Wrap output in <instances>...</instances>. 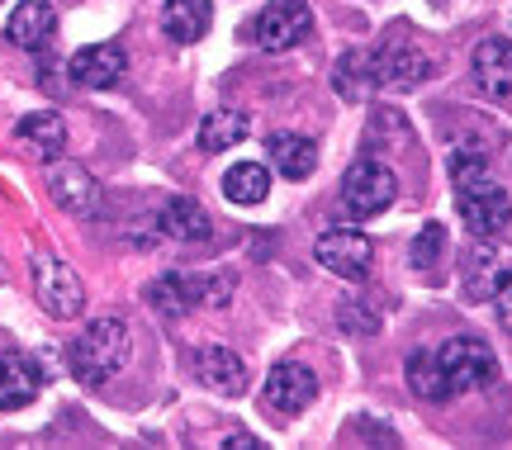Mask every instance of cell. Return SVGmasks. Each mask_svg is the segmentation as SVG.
<instances>
[{"label": "cell", "instance_id": "83f0119b", "mask_svg": "<svg viewBox=\"0 0 512 450\" xmlns=\"http://www.w3.org/2000/svg\"><path fill=\"white\" fill-rule=\"evenodd\" d=\"M494 304L503 308V327H512V289H508V294H498Z\"/></svg>", "mask_w": 512, "mask_h": 450}, {"label": "cell", "instance_id": "7c38bea8", "mask_svg": "<svg viewBox=\"0 0 512 450\" xmlns=\"http://www.w3.org/2000/svg\"><path fill=\"white\" fill-rule=\"evenodd\" d=\"M475 81L494 105L512 109V43L508 38H484L475 48Z\"/></svg>", "mask_w": 512, "mask_h": 450}, {"label": "cell", "instance_id": "30bf717a", "mask_svg": "<svg viewBox=\"0 0 512 450\" xmlns=\"http://www.w3.org/2000/svg\"><path fill=\"white\" fill-rule=\"evenodd\" d=\"M261 398H266L271 413L299 417L318 398V375H313L309 365H299V360H275L266 384H261Z\"/></svg>", "mask_w": 512, "mask_h": 450}, {"label": "cell", "instance_id": "5b68a950", "mask_svg": "<svg viewBox=\"0 0 512 450\" xmlns=\"http://www.w3.org/2000/svg\"><path fill=\"white\" fill-rule=\"evenodd\" d=\"M370 67H375V86H394V90H408V86H422L432 76V57L422 48L413 34H389L384 48L370 53Z\"/></svg>", "mask_w": 512, "mask_h": 450}, {"label": "cell", "instance_id": "cb8c5ba5", "mask_svg": "<svg viewBox=\"0 0 512 450\" xmlns=\"http://www.w3.org/2000/svg\"><path fill=\"white\" fill-rule=\"evenodd\" d=\"M408 384H413V394L422 403H441V398H451V384L441 375V360L432 346H418L413 356H408Z\"/></svg>", "mask_w": 512, "mask_h": 450}, {"label": "cell", "instance_id": "4fadbf2b", "mask_svg": "<svg viewBox=\"0 0 512 450\" xmlns=\"http://www.w3.org/2000/svg\"><path fill=\"white\" fill-rule=\"evenodd\" d=\"M195 379L204 389H214V394H228V398L247 394V365L228 346H200L195 351Z\"/></svg>", "mask_w": 512, "mask_h": 450}, {"label": "cell", "instance_id": "d6986e66", "mask_svg": "<svg viewBox=\"0 0 512 450\" xmlns=\"http://www.w3.org/2000/svg\"><path fill=\"white\" fill-rule=\"evenodd\" d=\"M48 190L62 209H72V214H91L95 204H100V185L91 180V171H81V166L62 162L48 171Z\"/></svg>", "mask_w": 512, "mask_h": 450}, {"label": "cell", "instance_id": "52a82bcc", "mask_svg": "<svg viewBox=\"0 0 512 450\" xmlns=\"http://www.w3.org/2000/svg\"><path fill=\"white\" fill-rule=\"evenodd\" d=\"M394 199H399V180L380 162H356L347 171V180H342V204H347L351 218H375Z\"/></svg>", "mask_w": 512, "mask_h": 450}, {"label": "cell", "instance_id": "603a6c76", "mask_svg": "<svg viewBox=\"0 0 512 450\" xmlns=\"http://www.w3.org/2000/svg\"><path fill=\"white\" fill-rule=\"evenodd\" d=\"M247 133H252V119L242 109H214V114H204V124H200V147L204 152H228Z\"/></svg>", "mask_w": 512, "mask_h": 450}, {"label": "cell", "instance_id": "44dd1931", "mask_svg": "<svg viewBox=\"0 0 512 450\" xmlns=\"http://www.w3.org/2000/svg\"><path fill=\"white\" fill-rule=\"evenodd\" d=\"M271 195V171L261 162H233L223 171V199L238 204V209H252Z\"/></svg>", "mask_w": 512, "mask_h": 450}, {"label": "cell", "instance_id": "277c9868", "mask_svg": "<svg viewBox=\"0 0 512 450\" xmlns=\"http://www.w3.org/2000/svg\"><path fill=\"white\" fill-rule=\"evenodd\" d=\"M34 289H38V304L53 313L57 323H67V318H81V308H86V289H81V275H76L62 256L53 252H38L34 256Z\"/></svg>", "mask_w": 512, "mask_h": 450}, {"label": "cell", "instance_id": "4316f807", "mask_svg": "<svg viewBox=\"0 0 512 450\" xmlns=\"http://www.w3.org/2000/svg\"><path fill=\"white\" fill-rule=\"evenodd\" d=\"M489 176V157L479 152V147H456L451 152V185L465 190V185H475V180Z\"/></svg>", "mask_w": 512, "mask_h": 450}, {"label": "cell", "instance_id": "9c48e42d", "mask_svg": "<svg viewBox=\"0 0 512 450\" xmlns=\"http://www.w3.org/2000/svg\"><path fill=\"white\" fill-rule=\"evenodd\" d=\"M456 204H460V218H465V228L475 237H498L512 228V199L503 185H494V180L484 176L475 180V185H465V190H456Z\"/></svg>", "mask_w": 512, "mask_h": 450}, {"label": "cell", "instance_id": "8fae6325", "mask_svg": "<svg viewBox=\"0 0 512 450\" xmlns=\"http://www.w3.org/2000/svg\"><path fill=\"white\" fill-rule=\"evenodd\" d=\"M313 256H318V266H328L342 280H366L370 261H375V247H370V237L361 228H328V233L313 242Z\"/></svg>", "mask_w": 512, "mask_h": 450}, {"label": "cell", "instance_id": "484cf974", "mask_svg": "<svg viewBox=\"0 0 512 450\" xmlns=\"http://www.w3.org/2000/svg\"><path fill=\"white\" fill-rule=\"evenodd\" d=\"M441 256H446V228L441 223H427L418 237H413V247H408V261L418 270H437Z\"/></svg>", "mask_w": 512, "mask_h": 450}, {"label": "cell", "instance_id": "ba28073f", "mask_svg": "<svg viewBox=\"0 0 512 450\" xmlns=\"http://www.w3.org/2000/svg\"><path fill=\"white\" fill-rule=\"evenodd\" d=\"M313 29L309 0H271L261 15L252 19V38L266 53H290L294 43H304Z\"/></svg>", "mask_w": 512, "mask_h": 450}, {"label": "cell", "instance_id": "7402d4cb", "mask_svg": "<svg viewBox=\"0 0 512 450\" xmlns=\"http://www.w3.org/2000/svg\"><path fill=\"white\" fill-rule=\"evenodd\" d=\"M19 143H29L43 157V162H57L62 157V147H67V124H62V114H24L19 119Z\"/></svg>", "mask_w": 512, "mask_h": 450}, {"label": "cell", "instance_id": "3957f363", "mask_svg": "<svg viewBox=\"0 0 512 450\" xmlns=\"http://www.w3.org/2000/svg\"><path fill=\"white\" fill-rule=\"evenodd\" d=\"M460 275H465V294H470V299L494 304L498 294L512 289V242L475 237V247H470L465 261H460Z\"/></svg>", "mask_w": 512, "mask_h": 450}, {"label": "cell", "instance_id": "f1b7e54d", "mask_svg": "<svg viewBox=\"0 0 512 450\" xmlns=\"http://www.w3.org/2000/svg\"><path fill=\"white\" fill-rule=\"evenodd\" d=\"M228 446H233V450H247V446H252V450H261V441H256V436H233Z\"/></svg>", "mask_w": 512, "mask_h": 450}, {"label": "cell", "instance_id": "9a60e30c", "mask_svg": "<svg viewBox=\"0 0 512 450\" xmlns=\"http://www.w3.org/2000/svg\"><path fill=\"white\" fill-rule=\"evenodd\" d=\"M124 72H128V57H124V48H81V53L67 62V76H72L76 86H86V90H110V86H119L124 81Z\"/></svg>", "mask_w": 512, "mask_h": 450}, {"label": "cell", "instance_id": "6da1fadb", "mask_svg": "<svg viewBox=\"0 0 512 450\" xmlns=\"http://www.w3.org/2000/svg\"><path fill=\"white\" fill-rule=\"evenodd\" d=\"M128 351H133V342H128V327L119 323V318H95V323H86V332L72 342V351H67V365H72V375L81 379V384H105V379H114L119 370L128 365Z\"/></svg>", "mask_w": 512, "mask_h": 450}, {"label": "cell", "instance_id": "ac0fdd59", "mask_svg": "<svg viewBox=\"0 0 512 450\" xmlns=\"http://www.w3.org/2000/svg\"><path fill=\"white\" fill-rule=\"evenodd\" d=\"M214 24V0H166L162 5V34L171 43H200Z\"/></svg>", "mask_w": 512, "mask_h": 450}, {"label": "cell", "instance_id": "7a4b0ae2", "mask_svg": "<svg viewBox=\"0 0 512 450\" xmlns=\"http://www.w3.org/2000/svg\"><path fill=\"white\" fill-rule=\"evenodd\" d=\"M228 294H233L228 275H185V270H171V275H157L147 285V304L157 308L162 318H185L190 308L200 304H228Z\"/></svg>", "mask_w": 512, "mask_h": 450}, {"label": "cell", "instance_id": "d4e9b609", "mask_svg": "<svg viewBox=\"0 0 512 450\" xmlns=\"http://www.w3.org/2000/svg\"><path fill=\"white\" fill-rule=\"evenodd\" d=\"M332 86L342 100H366L370 90H375V67H370V53H347L337 67H332Z\"/></svg>", "mask_w": 512, "mask_h": 450}, {"label": "cell", "instance_id": "ffe728a7", "mask_svg": "<svg viewBox=\"0 0 512 450\" xmlns=\"http://www.w3.org/2000/svg\"><path fill=\"white\" fill-rule=\"evenodd\" d=\"M266 162L285 180H309L313 166H318V147L304 133H275L271 143H266Z\"/></svg>", "mask_w": 512, "mask_h": 450}, {"label": "cell", "instance_id": "e0dca14e", "mask_svg": "<svg viewBox=\"0 0 512 450\" xmlns=\"http://www.w3.org/2000/svg\"><path fill=\"white\" fill-rule=\"evenodd\" d=\"M57 29V10L48 5V0H19L15 10H10V24H5V34H10V43H19V48H43L48 38H53Z\"/></svg>", "mask_w": 512, "mask_h": 450}, {"label": "cell", "instance_id": "5bb4252c", "mask_svg": "<svg viewBox=\"0 0 512 450\" xmlns=\"http://www.w3.org/2000/svg\"><path fill=\"white\" fill-rule=\"evenodd\" d=\"M43 389L34 356H19V351H0V413H19L29 408Z\"/></svg>", "mask_w": 512, "mask_h": 450}, {"label": "cell", "instance_id": "8992f818", "mask_svg": "<svg viewBox=\"0 0 512 450\" xmlns=\"http://www.w3.org/2000/svg\"><path fill=\"white\" fill-rule=\"evenodd\" d=\"M437 360H441L446 384H451V394L484 389V384H494V375H498V356L489 351V342H479V337H451V342L437 351Z\"/></svg>", "mask_w": 512, "mask_h": 450}, {"label": "cell", "instance_id": "2e32d148", "mask_svg": "<svg viewBox=\"0 0 512 450\" xmlns=\"http://www.w3.org/2000/svg\"><path fill=\"white\" fill-rule=\"evenodd\" d=\"M157 233L162 237H176V242H204V237L214 233V218L204 214L200 199H166V209L157 214Z\"/></svg>", "mask_w": 512, "mask_h": 450}]
</instances>
